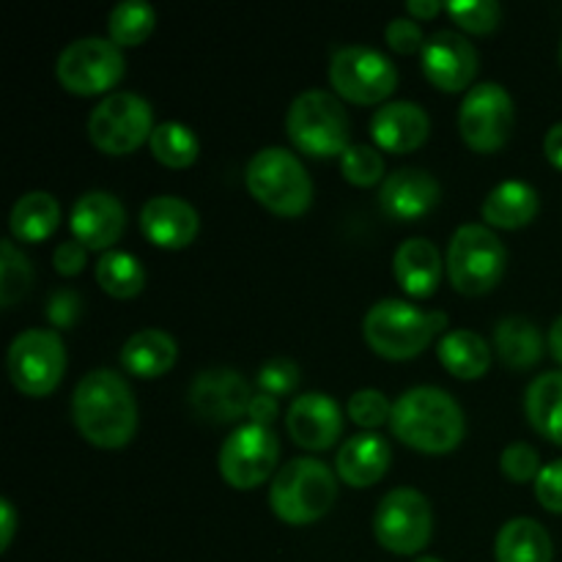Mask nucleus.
Listing matches in <instances>:
<instances>
[{
	"label": "nucleus",
	"instance_id": "43",
	"mask_svg": "<svg viewBox=\"0 0 562 562\" xmlns=\"http://www.w3.org/2000/svg\"><path fill=\"white\" fill-rule=\"evenodd\" d=\"M88 261V247L82 241L69 239V241H60L53 252V263H55V272L64 274V278H71V274H80L86 269Z\"/></svg>",
	"mask_w": 562,
	"mask_h": 562
},
{
	"label": "nucleus",
	"instance_id": "1",
	"mask_svg": "<svg viewBox=\"0 0 562 562\" xmlns=\"http://www.w3.org/2000/svg\"><path fill=\"white\" fill-rule=\"evenodd\" d=\"M71 420L82 439L104 450H119L137 431V401L121 373L97 368L71 393Z\"/></svg>",
	"mask_w": 562,
	"mask_h": 562
},
{
	"label": "nucleus",
	"instance_id": "23",
	"mask_svg": "<svg viewBox=\"0 0 562 562\" xmlns=\"http://www.w3.org/2000/svg\"><path fill=\"white\" fill-rule=\"evenodd\" d=\"M442 256L434 241L415 236V239L401 241V247L393 256V274L401 289L409 296L426 300L439 289L442 280Z\"/></svg>",
	"mask_w": 562,
	"mask_h": 562
},
{
	"label": "nucleus",
	"instance_id": "21",
	"mask_svg": "<svg viewBox=\"0 0 562 562\" xmlns=\"http://www.w3.org/2000/svg\"><path fill=\"white\" fill-rule=\"evenodd\" d=\"M428 132H431V121L426 110L406 99L382 104L371 119L373 140L382 151L390 154L415 151L428 140Z\"/></svg>",
	"mask_w": 562,
	"mask_h": 562
},
{
	"label": "nucleus",
	"instance_id": "6",
	"mask_svg": "<svg viewBox=\"0 0 562 562\" xmlns=\"http://www.w3.org/2000/svg\"><path fill=\"white\" fill-rule=\"evenodd\" d=\"M285 132L302 154L316 159L338 157V154L344 157L346 148L351 146V124L344 102L322 88L300 93L291 102Z\"/></svg>",
	"mask_w": 562,
	"mask_h": 562
},
{
	"label": "nucleus",
	"instance_id": "27",
	"mask_svg": "<svg viewBox=\"0 0 562 562\" xmlns=\"http://www.w3.org/2000/svg\"><path fill=\"white\" fill-rule=\"evenodd\" d=\"M525 412L543 439L562 448V371L532 379L525 395Z\"/></svg>",
	"mask_w": 562,
	"mask_h": 562
},
{
	"label": "nucleus",
	"instance_id": "13",
	"mask_svg": "<svg viewBox=\"0 0 562 562\" xmlns=\"http://www.w3.org/2000/svg\"><path fill=\"white\" fill-rule=\"evenodd\" d=\"M280 459V439L272 428L247 423L228 434L217 456L220 475L231 488L250 492L269 481Z\"/></svg>",
	"mask_w": 562,
	"mask_h": 562
},
{
	"label": "nucleus",
	"instance_id": "3",
	"mask_svg": "<svg viewBox=\"0 0 562 562\" xmlns=\"http://www.w3.org/2000/svg\"><path fill=\"white\" fill-rule=\"evenodd\" d=\"M445 327V313H423L404 300H382L366 313L362 335L384 360H412L423 355Z\"/></svg>",
	"mask_w": 562,
	"mask_h": 562
},
{
	"label": "nucleus",
	"instance_id": "20",
	"mask_svg": "<svg viewBox=\"0 0 562 562\" xmlns=\"http://www.w3.org/2000/svg\"><path fill=\"white\" fill-rule=\"evenodd\" d=\"M140 231L151 245L165 247V250H181L195 241L198 231H201V217L184 198L157 195L143 203Z\"/></svg>",
	"mask_w": 562,
	"mask_h": 562
},
{
	"label": "nucleus",
	"instance_id": "35",
	"mask_svg": "<svg viewBox=\"0 0 562 562\" xmlns=\"http://www.w3.org/2000/svg\"><path fill=\"white\" fill-rule=\"evenodd\" d=\"M340 170L344 179L355 187H373L384 176V159L379 148L366 146V143H351L340 157Z\"/></svg>",
	"mask_w": 562,
	"mask_h": 562
},
{
	"label": "nucleus",
	"instance_id": "42",
	"mask_svg": "<svg viewBox=\"0 0 562 562\" xmlns=\"http://www.w3.org/2000/svg\"><path fill=\"white\" fill-rule=\"evenodd\" d=\"M80 296L75 294L71 289H60L55 291L53 296H49L47 302V318L55 324L58 329H69L71 324L77 322V316H80Z\"/></svg>",
	"mask_w": 562,
	"mask_h": 562
},
{
	"label": "nucleus",
	"instance_id": "41",
	"mask_svg": "<svg viewBox=\"0 0 562 562\" xmlns=\"http://www.w3.org/2000/svg\"><path fill=\"white\" fill-rule=\"evenodd\" d=\"M536 497L547 510L562 514V459L543 467L536 481Z\"/></svg>",
	"mask_w": 562,
	"mask_h": 562
},
{
	"label": "nucleus",
	"instance_id": "45",
	"mask_svg": "<svg viewBox=\"0 0 562 562\" xmlns=\"http://www.w3.org/2000/svg\"><path fill=\"white\" fill-rule=\"evenodd\" d=\"M16 530V510L9 499H0V552L11 547Z\"/></svg>",
	"mask_w": 562,
	"mask_h": 562
},
{
	"label": "nucleus",
	"instance_id": "39",
	"mask_svg": "<svg viewBox=\"0 0 562 562\" xmlns=\"http://www.w3.org/2000/svg\"><path fill=\"white\" fill-rule=\"evenodd\" d=\"M258 387L261 393L274 395H291L300 387V366L289 357H274V360L263 362L261 371H258Z\"/></svg>",
	"mask_w": 562,
	"mask_h": 562
},
{
	"label": "nucleus",
	"instance_id": "7",
	"mask_svg": "<svg viewBox=\"0 0 562 562\" xmlns=\"http://www.w3.org/2000/svg\"><path fill=\"white\" fill-rule=\"evenodd\" d=\"M448 278L467 296L488 294L503 280L508 250L488 225H461L448 247Z\"/></svg>",
	"mask_w": 562,
	"mask_h": 562
},
{
	"label": "nucleus",
	"instance_id": "25",
	"mask_svg": "<svg viewBox=\"0 0 562 562\" xmlns=\"http://www.w3.org/2000/svg\"><path fill=\"white\" fill-rule=\"evenodd\" d=\"M538 209H541V201H538V192L530 184H525V181H503V184L488 192L481 214L492 228L516 231L530 225L536 220Z\"/></svg>",
	"mask_w": 562,
	"mask_h": 562
},
{
	"label": "nucleus",
	"instance_id": "48",
	"mask_svg": "<svg viewBox=\"0 0 562 562\" xmlns=\"http://www.w3.org/2000/svg\"><path fill=\"white\" fill-rule=\"evenodd\" d=\"M549 351H552L554 360L562 366V316L552 324V329H549Z\"/></svg>",
	"mask_w": 562,
	"mask_h": 562
},
{
	"label": "nucleus",
	"instance_id": "8",
	"mask_svg": "<svg viewBox=\"0 0 562 562\" xmlns=\"http://www.w3.org/2000/svg\"><path fill=\"white\" fill-rule=\"evenodd\" d=\"M154 110L140 93H108L88 115V137L99 151L110 157H124L151 140Z\"/></svg>",
	"mask_w": 562,
	"mask_h": 562
},
{
	"label": "nucleus",
	"instance_id": "50",
	"mask_svg": "<svg viewBox=\"0 0 562 562\" xmlns=\"http://www.w3.org/2000/svg\"><path fill=\"white\" fill-rule=\"evenodd\" d=\"M560 60H562V44H560Z\"/></svg>",
	"mask_w": 562,
	"mask_h": 562
},
{
	"label": "nucleus",
	"instance_id": "28",
	"mask_svg": "<svg viewBox=\"0 0 562 562\" xmlns=\"http://www.w3.org/2000/svg\"><path fill=\"white\" fill-rule=\"evenodd\" d=\"M9 225L16 241L38 245V241L49 239L60 225V203L44 190L25 192L11 209Z\"/></svg>",
	"mask_w": 562,
	"mask_h": 562
},
{
	"label": "nucleus",
	"instance_id": "19",
	"mask_svg": "<svg viewBox=\"0 0 562 562\" xmlns=\"http://www.w3.org/2000/svg\"><path fill=\"white\" fill-rule=\"evenodd\" d=\"M442 201V187L428 170L423 168H398L384 179L379 190V203L384 214L401 223H412L437 209Z\"/></svg>",
	"mask_w": 562,
	"mask_h": 562
},
{
	"label": "nucleus",
	"instance_id": "31",
	"mask_svg": "<svg viewBox=\"0 0 562 562\" xmlns=\"http://www.w3.org/2000/svg\"><path fill=\"white\" fill-rule=\"evenodd\" d=\"M97 283L115 300H132L146 285V269L132 252L108 250L97 261Z\"/></svg>",
	"mask_w": 562,
	"mask_h": 562
},
{
	"label": "nucleus",
	"instance_id": "24",
	"mask_svg": "<svg viewBox=\"0 0 562 562\" xmlns=\"http://www.w3.org/2000/svg\"><path fill=\"white\" fill-rule=\"evenodd\" d=\"M179 360V344L165 329H137L121 349V366L137 379L165 376Z\"/></svg>",
	"mask_w": 562,
	"mask_h": 562
},
{
	"label": "nucleus",
	"instance_id": "33",
	"mask_svg": "<svg viewBox=\"0 0 562 562\" xmlns=\"http://www.w3.org/2000/svg\"><path fill=\"white\" fill-rule=\"evenodd\" d=\"M157 25V11L146 0H124L108 16L110 42L119 47H137L146 42Z\"/></svg>",
	"mask_w": 562,
	"mask_h": 562
},
{
	"label": "nucleus",
	"instance_id": "47",
	"mask_svg": "<svg viewBox=\"0 0 562 562\" xmlns=\"http://www.w3.org/2000/svg\"><path fill=\"white\" fill-rule=\"evenodd\" d=\"M442 9L445 5L437 3V0H409V3H406V11L415 14L417 20H431V16H437Z\"/></svg>",
	"mask_w": 562,
	"mask_h": 562
},
{
	"label": "nucleus",
	"instance_id": "2",
	"mask_svg": "<svg viewBox=\"0 0 562 562\" xmlns=\"http://www.w3.org/2000/svg\"><path fill=\"white\" fill-rule=\"evenodd\" d=\"M395 439L420 453H450L461 445L467 431L459 401L442 387H412L393 404L390 417Z\"/></svg>",
	"mask_w": 562,
	"mask_h": 562
},
{
	"label": "nucleus",
	"instance_id": "17",
	"mask_svg": "<svg viewBox=\"0 0 562 562\" xmlns=\"http://www.w3.org/2000/svg\"><path fill=\"white\" fill-rule=\"evenodd\" d=\"M289 437L305 450H329L344 434V412L338 401L324 393H305L291 401L285 412Z\"/></svg>",
	"mask_w": 562,
	"mask_h": 562
},
{
	"label": "nucleus",
	"instance_id": "16",
	"mask_svg": "<svg viewBox=\"0 0 562 562\" xmlns=\"http://www.w3.org/2000/svg\"><path fill=\"white\" fill-rule=\"evenodd\" d=\"M420 66L428 82L437 86L439 91H464L477 75V49L461 33L439 31L426 38Z\"/></svg>",
	"mask_w": 562,
	"mask_h": 562
},
{
	"label": "nucleus",
	"instance_id": "9",
	"mask_svg": "<svg viewBox=\"0 0 562 562\" xmlns=\"http://www.w3.org/2000/svg\"><path fill=\"white\" fill-rule=\"evenodd\" d=\"M9 379L22 395L44 398L66 373V346L55 329H25L16 335L5 355Z\"/></svg>",
	"mask_w": 562,
	"mask_h": 562
},
{
	"label": "nucleus",
	"instance_id": "32",
	"mask_svg": "<svg viewBox=\"0 0 562 562\" xmlns=\"http://www.w3.org/2000/svg\"><path fill=\"white\" fill-rule=\"evenodd\" d=\"M154 159L162 162L165 168H190L201 154V143H198L195 132L179 121H165L157 124L151 140H148Z\"/></svg>",
	"mask_w": 562,
	"mask_h": 562
},
{
	"label": "nucleus",
	"instance_id": "44",
	"mask_svg": "<svg viewBox=\"0 0 562 562\" xmlns=\"http://www.w3.org/2000/svg\"><path fill=\"white\" fill-rule=\"evenodd\" d=\"M280 415V404L274 395H267V393H256L250 401V409H247V417H250V423H256V426H267L272 428V423L278 420Z\"/></svg>",
	"mask_w": 562,
	"mask_h": 562
},
{
	"label": "nucleus",
	"instance_id": "5",
	"mask_svg": "<svg viewBox=\"0 0 562 562\" xmlns=\"http://www.w3.org/2000/svg\"><path fill=\"white\" fill-rule=\"evenodd\" d=\"M245 184L263 209L280 214V217H300L311 209V176L294 154L280 146L261 148L247 162Z\"/></svg>",
	"mask_w": 562,
	"mask_h": 562
},
{
	"label": "nucleus",
	"instance_id": "36",
	"mask_svg": "<svg viewBox=\"0 0 562 562\" xmlns=\"http://www.w3.org/2000/svg\"><path fill=\"white\" fill-rule=\"evenodd\" d=\"M445 11L467 33H492L503 16V5L497 0H453L445 5Z\"/></svg>",
	"mask_w": 562,
	"mask_h": 562
},
{
	"label": "nucleus",
	"instance_id": "12",
	"mask_svg": "<svg viewBox=\"0 0 562 562\" xmlns=\"http://www.w3.org/2000/svg\"><path fill=\"white\" fill-rule=\"evenodd\" d=\"M329 82L335 93L355 104L384 102L398 86V71L393 60L379 49L349 44L335 49L329 58Z\"/></svg>",
	"mask_w": 562,
	"mask_h": 562
},
{
	"label": "nucleus",
	"instance_id": "29",
	"mask_svg": "<svg viewBox=\"0 0 562 562\" xmlns=\"http://www.w3.org/2000/svg\"><path fill=\"white\" fill-rule=\"evenodd\" d=\"M494 349L503 366L527 371L543 357V335L538 324L521 316H508L494 329Z\"/></svg>",
	"mask_w": 562,
	"mask_h": 562
},
{
	"label": "nucleus",
	"instance_id": "46",
	"mask_svg": "<svg viewBox=\"0 0 562 562\" xmlns=\"http://www.w3.org/2000/svg\"><path fill=\"white\" fill-rule=\"evenodd\" d=\"M543 154H547V159L554 168L562 170V121L554 124L552 130L547 132V137H543Z\"/></svg>",
	"mask_w": 562,
	"mask_h": 562
},
{
	"label": "nucleus",
	"instance_id": "40",
	"mask_svg": "<svg viewBox=\"0 0 562 562\" xmlns=\"http://www.w3.org/2000/svg\"><path fill=\"white\" fill-rule=\"evenodd\" d=\"M384 38L401 55L423 53V47H426V36H423L420 25L415 20H409V16H395V20H390Z\"/></svg>",
	"mask_w": 562,
	"mask_h": 562
},
{
	"label": "nucleus",
	"instance_id": "30",
	"mask_svg": "<svg viewBox=\"0 0 562 562\" xmlns=\"http://www.w3.org/2000/svg\"><path fill=\"white\" fill-rule=\"evenodd\" d=\"M439 362L456 379H481L492 366V351L483 335L472 329H453L439 340Z\"/></svg>",
	"mask_w": 562,
	"mask_h": 562
},
{
	"label": "nucleus",
	"instance_id": "11",
	"mask_svg": "<svg viewBox=\"0 0 562 562\" xmlns=\"http://www.w3.org/2000/svg\"><path fill=\"white\" fill-rule=\"evenodd\" d=\"M434 532V510L417 488H393L373 514V536L387 552L417 554L428 547Z\"/></svg>",
	"mask_w": 562,
	"mask_h": 562
},
{
	"label": "nucleus",
	"instance_id": "49",
	"mask_svg": "<svg viewBox=\"0 0 562 562\" xmlns=\"http://www.w3.org/2000/svg\"><path fill=\"white\" fill-rule=\"evenodd\" d=\"M415 562H442L439 558H417Z\"/></svg>",
	"mask_w": 562,
	"mask_h": 562
},
{
	"label": "nucleus",
	"instance_id": "26",
	"mask_svg": "<svg viewBox=\"0 0 562 562\" xmlns=\"http://www.w3.org/2000/svg\"><path fill=\"white\" fill-rule=\"evenodd\" d=\"M497 562H552V538L536 519H510L499 527L494 543Z\"/></svg>",
	"mask_w": 562,
	"mask_h": 562
},
{
	"label": "nucleus",
	"instance_id": "38",
	"mask_svg": "<svg viewBox=\"0 0 562 562\" xmlns=\"http://www.w3.org/2000/svg\"><path fill=\"white\" fill-rule=\"evenodd\" d=\"M499 470H503V475L508 477L510 483L538 481V475H541L543 470L541 456H538V450L532 448V445L514 442L503 450V456H499Z\"/></svg>",
	"mask_w": 562,
	"mask_h": 562
},
{
	"label": "nucleus",
	"instance_id": "14",
	"mask_svg": "<svg viewBox=\"0 0 562 562\" xmlns=\"http://www.w3.org/2000/svg\"><path fill=\"white\" fill-rule=\"evenodd\" d=\"M514 99L499 82L470 88L459 110V132L472 151L492 154L508 143L514 132Z\"/></svg>",
	"mask_w": 562,
	"mask_h": 562
},
{
	"label": "nucleus",
	"instance_id": "34",
	"mask_svg": "<svg viewBox=\"0 0 562 562\" xmlns=\"http://www.w3.org/2000/svg\"><path fill=\"white\" fill-rule=\"evenodd\" d=\"M33 285V267L11 239L0 241V305L14 307Z\"/></svg>",
	"mask_w": 562,
	"mask_h": 562
},
{
	"label": "nucleus",
	"instance_id": "10",
	"mask_svg": "<svg viewBox=\"0 0 562 562\" xmlns=\"http://www.w3.org/2000/svg\"><path fill=\"white\" fill-rule=\"evenodd\" d=\"M124 53L115 42L99 36L77 38L66 44L55 64L58 82L77 97H93L119 86L124 77Z\"/></svg>",
	"mask_w": 562,
	"mask_h": 562
},
{
	"label": "nucleus",
	"instance_id": "15",
	"mask_svg": "<svg viewBox=\"0 0 562 562\" xmlns=\"http://www.w3.org/2000/svg\"><path fill=\"white\" fill-rule=\"evenodd\" d=\"M252 395L250 382L234 368H206L192 379L187 401L201 420L228 426L247 415Z\"/></svg>",
	"mask_w": 562,
	"mask_h": 562
},
{
	"label": "nucleus",
	"instance_id": "4",
	"mask_svg": "<svg viewBox=\"0 0 562 562\" xmlns=\"http://www.w3.org/2000/svg\"><path fill=\"white\" fill-rule=\"evenodd\" d=\"M338 497L333 470L318 459H291L269 486V505L285 525H313L329 514Z\"/></svg>",
	"mask_w": 562,
	"mask_h": 562
},
{
	"label": "nucleus",
	"instance_id": "18",
	"mask_svg": "<svg viewBox=\"0 0 562 562\" xmlns=\"http://www.w3.org/2000/svg\"><path fill=\"white\" fill-rule=\"evenodd\" d=\"M69 225L75 239L82 241L88 250L108 252L121 239V234H124L126 212L115 195L102 190H91L75 201Z\"/></svg>",
	"mask_w": 562,
	"mask_h": 562
},
{
	"label": "nucleus",
	"instance_id": "37",
	"mask_svg": "<svg viewBox=\"0 0 562 562\" xmlns=\"http://www.w3.org/2000/svg\"><path fill=\"white\" fill-rule=\"evenodd\" d=\"M349 417L360 428H379L393 417V404L384 398L382 390H357L349 398Z\"/></svg>",
	"mask_w": 562,
	"mask_h": 562
},
{
	"label": "nucleus",
	"instance_id": "22",
	"mask_svg": "<svg viewBox=\"0 0 562 562\" xmlns=\"http://www.w3.org/2000/svg\"><path fill=\"white\" fill-rule=\"evenodd\" d=\"M390 459H393V450L387 439L382 434L362 431L340 445L335 456V470L340 481L349 483L351 488H368L382 481L384 472L390 470Z\"/></svg>",
	"mask_w": 562,
	"mask_h": 562
}]
</instances>
